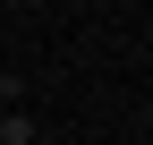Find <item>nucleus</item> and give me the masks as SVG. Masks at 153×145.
I'll use <instances>...</instances> for the list:
<instances>
[{"instance_id":"nucleus-2","label":"nucleus","mask_w":153,"mask_h":145,"mask_svg":"<svg viewBox=\"0 0 153 145\" xmlns=\"http://www.w3.org/2000/svg\"><path fill=\"white\" fill-rule=\"evenodd\" d=\"M9 94H17V85H9V68H0V102H9Z\"/></svg>"},{"instance_id":"nucleus-1","label":"nucleus","mask_w":153,"mask_h":145,"mask_svg":"<svg viewBox=\"0 0 153 145\" xmlns=\"http://www.w3.org/2000/svg\"><path fill=\"white\" fill-rule=\"evenodd\" d=\"M0 145H34V120H26V111H9V120H0Z\"/></svg>"}]
</instances>
